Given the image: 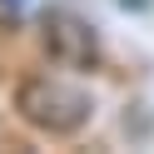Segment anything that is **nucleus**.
I'll return each instance as SVG.
<instances>
[{"mask_svg":"<svg viewBox=\"0 0 154 154\" xmlns=\"http://www.w3.org/2000/svg\"><path fill=\"white\" fill-rule=\"evenodd\" d=\"M15 114H20L30 129L50 134V139H70L85 124L94 119V100L90 90H80L75 80L60 75H25L15 85Z\"/></svg>","mask_w":154,"mask_h":154,"instance_id":"nucleus-1","label":"nucleus"},{"mask_svg":"<svg viewBox=\"0 0 154 154\" xmlns=\"http://www.w3.org/2000/svg\"><path fill=\"white\" fill-rule=\"evenodd\" d=\"M45 50H50V60L70 65V70H94L100 65V40H94L90 20H80L75 10H65V5H55V10H45Z\"/></svg>","mask_w":154,"mask_h":154,"instance_id":"nucleus-2","label":"nucleus"},{"mask_svg":"<svg viewBox=\"0 0 154 154\" xmlns=\"http://www.w3.org/2000/svg\"><path fill=\"white\" fill-rule=\"evenodd\" d=\"M114 5H124V10H149L154 0H114Z\"/></svg>","mask_w":154,"mask_h":154,"instance_id":"nucleus-3","label":"nucleus"}]
</instances>
